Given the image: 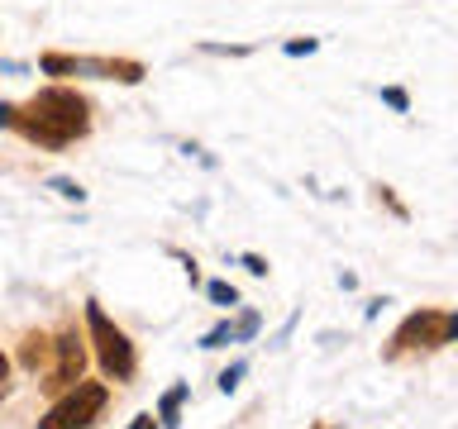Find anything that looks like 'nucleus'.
I'll return each mask as SVG.
<instances>
[{"label":"nucleus","mask_w":458,"mask_h":429,"mask_svg":"<svg viewBox=\"0 0 458 429\" xmlns=\"http://www.w3.org/2000/svg\"><path fill=\"white\" fill-rule=\"evenodd\" d=\"M200 53H210V57H249L253 43H200Z\"/></svg>","instance_id":"ddd939ff"},{"label":"nucleus","mask_w":458,"mask_h":429,"mask_svg":"<svg viewBox=\"0 0 458 429\" xmlns=\"http://www.w3.org/2000/svg\"><path fill=\"white\" fill-rule=\"evenodd\" d=\"M186 396H191V386H186V382L167 386L163 400H157V429H182V406H186Z\"/></svg>","instance_id":"6e6552de"},{"label":"nucleus","mask_w":458,"mask_h":429,"mask_svg":"<svg viewBox=\"0 0 458 429\" xmlns=\"http://www.w3.org/2000/svg\"><path fill=\"white\" fill-rule=\"evenodd\" d=\"M48 191H57V196H63V200H77V206H81V200H86V191H81V181H72V177H53V181H48Z\"/></svg>","instance_id":"2eb2a0df"},{"label":"nucleus","mask_w":458,"mask_h":429,"mask_svg":"<svg viewBox=\"0 0 458 429\" xmlns=\"http://www.w3.org/2000/svg\"><path fill=\"white\" fill-rule=\"evenodd\" d=\"M86 372V339L77 329H63V334L53 339V367H48V391H67L72 382H81Z\"/></svg>","instance_id":"39448f33"},{"label":"nucleus","mask_w":458,"mask_h":429,"mask_svg":"<svg viewBox=\"0 0 458 429\" xmlns=\"http://www.w3.org/2000/svg\"><path fill=\"white\" fill-rule=\"evenodd\" d=\"M320 429H335V425H320Z\"/></svg>","instance_id":"5701e85b"},{"label":"nucleus","mask_w":458,"mask_h":429,"mask_svg":"<svg viewBox=\"0 0 458 429\" xmlns=\"http://www.w3.org/2000/svg\"><path fill=\"white\" fill-rule=\"evenodd\" d=\"M129 429H157V415H134V425Z\"/></svg>","instance_id":"412c9836"},{"label":"nucleus","mask_w":458,"mask_h":429,"mask_svg":"<svg viewBox=\"0 0 458 429\" xmlns=\"http://www.w3.org/2000/svg\"><path fill=\"white\" fill-rule=\"evenodd\" d=\"M5 391H10V358L0 353V396H5Z\"/></svg>","instance_id":"aec40b11"},{"label":"nucleus","mask_w":458,"mask_h":429,"mask_svg":"<svg viewBox=\"0 0 458 429\" xmlns=\"http://www.w3.org/2000/svg\"><path fill=\"white\" fill-rule=\"evenodd\" d=\"M243 267H249L253 277H267V257H258V253H243Z\"/></svg>","instance_id":"6ab92c4d"},{"label":"nucleus","mask_w":458,"mask_h":429,"mask_svg":"<svg viewBox=\"0 0 458 429\" xmlns=\"http://www.w3.org/2000/svg\"><path fill=\"white\" fill-rule=\"evenodd\" d=\"M206 296H210V306H229V310L239 306V291L229 282H206Z\"/></svg>","instance_id":"f8f14e48"},{"label":"nucleus","mask_w":458,"mask_h":429,"mask_svg":"<svg viewBox=\"0 0 458 429\" xmlns=\"http://www.w3.org/2000/svg\"><path fill=\"white\" fill-rule=\"evenodd\" d=\"M225 343H229V320H225V324H215L210 334L200 339V349H225Z\"/></svg>","instance_id":"a211bd4d"},{"label":"nucleus","mask_w":458,"mask_h":429,"mask_svg":"<svg viewBox=\"0 0 458 429\" xmlns=\"http://www.w3.org/2000/svg\"><path fill=\"white\" fill-rule=\"evenodd\" d=\"M243 377H249V363L239 358V363H229V367L220 372V377H215V386H220V391L229 396V391H239V382H243Z\"/></svg>","instance_id":"9b49d317"},{"label":"nucleus","mask_w":458,"mask_h":429,"mask_svg":"<svg viewBox=\"0 0 458 429\" xmlns=\"http://www.w3.org/2000/svg\"><path fill=\"white\" fill-rule=\"evenodd\" d=\"M81 72H96L106 81H120V86H139L148 77V67L139 57H81Z\"/></svg>","instance_id":"423d86ee"},{"label":"nucleus","mask_w":458,"mask_h":429,"mask_svg":"<svg viewBox=\"0 0 458 429\" xmlns=\"http://www.w3.org/2000/svg\"><path fill=\"white\" fill-rule=\"evenodd\" d=\"M10 129L38 148H67L91 134V100H86L77 86H43L24 100V105L10 110Z\"/></svg>","instance_id":"f257e3e1"},{"label":"nucleus","mask_w":458,"mask_h":429,"mask_svg":"<svg viewBox=\"0 0 458 429\" xmlns=\"http://www.w3.org/2000/svg\"><path fill=\"white\" fill-rule=\"evenodd\" d=\"M38 72H43V77H81V57L48 48V53H38Z\"/></svg>","instance_id":"1a4fd4ad"},{"label":"nucleus","mask_w":458,"mask_h":429,"mask_svg":"<svg viewBox=\"0 0 458 429\" xmlns=\"http://www.w3.org/2000/svg\"><path fill=\"white\" fill-rule=\"evenodd\" d=\"M20 367L24 372H48L53 367V334H43V329H29L24 343H20Z\"/></svg>","instance_id":"0eeeda50"},{"label":"nucleus","mask_w":458,"mask_h":429,"mask_svg":"<svg viewBox=\"0 0 458 429\" xmlns=\"http://www.w3.org/2000/svg\"><path fill=\"white\" fill-rule=\"evenodd\" d=\"M382 105H392L396 114H411V96H406V86H382Z\"/></svg>","instance_id":"4468645a"},{"label":"nucleus","mask_w":458,"mask_h":429,"mask_svg":"<svg viewBox=\"0 0 458 429\" xmlns=\"http://www.w3.org/2000/svg\"><path fill=\"white\" fill-rule=\"evenodd\" d=\"M106 400H110L106 382H72L67 391H57V400L38 420V429H91L96 415L106 410Z\"/></svg>","instance_id":"20e7f679"},{"label":"nucleus","mask_w":458,"mask_h":429,"mask_svg":"<svg viewBox=\"0 0 458 429\" xmlns=\"http://www.w3.org/2000/svg\"><path fill=\"white\" fill-rule=\"evenodd\" d=\"M258 324H263V320H258V310H243L239 320L229 324V343H249L258 334Z\"/></svg>","instance_id":"9d476101"},{"label":"nucleus","mask_w":458,"mask_h":429,"mask_svg":"<svg viewBox=\"0 0 458 429\" xmlns=\"http://www.w3.org/2000/svg\"><path fill=\"white\" fill-rule=\"evenodd\" d=\"M315 48H320V38H286V43H282L286 57H310Z\"/></svg>","instance_id":"f3484780"},{"label":"nucleus","mask_w":458,"mask_h":429,"mask_svg":"<svg viewBox=\"0 0 458 429\" xmlns=\"http://www.w3.org/2000/svg\"><path fill=\"white\" fill-rule=\"evenodd\" d=\"M10 110H14L10 100H0V129H10Z\"/></svg>","instance_id":"4be33fe9"},{"label":"nucleus","mask_w":458,"mask_h":429,"mask_svg":"<svg viewBox=\"0 0 458 429\" xmlns=\"http://www.w3.org/2000/svg\"><path fill=\"white\" fill-rule=\"evenodd\" d=\"M458 339V315L454 310H435V306H425V310H411L406 320L396 324V334H392V349H386V358H396V353H415V349H449V343Z\"/></svg>","instance_id":"7ed1b4c3"},{"label":"nucleus","mask_w":458,"mask_h":429,"mask_svg":"<svg viewBox=\"0 0 458 429\" xmlns=\"http://www.w3.org/2000/svg\"><path fill=\"white\" fill-rule=\"evenodd\" d=\"M372 191H377V200H382V206L396 214V220H411V210H406V206H401V200H396V191H392V186H372Z\"/></svg>","instance_id":"dca6fc26"},{"label":"nucleus","mask_w":458,"mask_h":429,"mask_svg":"<svg viewBox=\"0 0 458 429\" xmlns=\"http://www.w3.org/2000/svg\"><path fill=\"white\" fill-rule=\"evenodd\" d=\"M86 334H91L96 358H100V372H106L110 382H129V377H134V367H139L134 343H129L124 329L114 324L106 310H100V300H86Z\"/></svg>","instance_id":"f03ea898"}]
</instances>
